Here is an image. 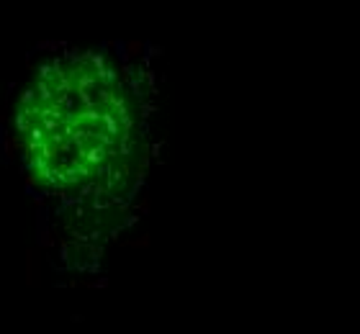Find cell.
Returning a JSON list of instances; mask_svg holds the SVG:
<instances>
[{
	"mask_svg": "<svg viewBox=\"0 0 360 334\" xmlns=\"http://www.w3.org/2000/svg\"><path fill=\"white\" fill-rule=\"evenodd\" d=\"M41 278V257H37V250H26V288H37Z\"/></svg>",
	"mask_w": 360,
	"mask_h": 334,
	"instance_id": "1",
	"label": "cell"
},
{
	"mask_svg": "<svg viewBox=\"0 0 360 334\" xmlns=\"http://www.w3.org/2000/svg\"><path fill=\"white\" fill-rule=\"evenodd\" d=\"M39 247H44V250H49V247H54V237H52V231L46 229V226H41V229H39Z\"/></svg>",
	"mask_w": 360,
	"mask_h": 334,
	"instance_id": "2",
	"label": "cell"
}]
</instances>
